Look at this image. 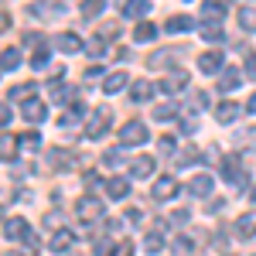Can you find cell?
<instances>
[{"label":"cell","mask_w":256,"mask_h":256,"mask_svg":"<svg viewBox=\"0 0 256 256\" xmlns=\"http://www.w3.org/2000/svg\"><path fill=\"white\" fill-rule=\"evenodd\" d=\"M48 58H52L48 55V44H41V48H34V55H31V65L34 68H48Z\"/></svg>","instance_id":"obj_32"},{"label":"cell","mask_w":256,"mask_h":256,"mask_svg":"<svg viewBox=\"0 0 256 256\" xmlns=\"http://www.w3.org/2000/svg\"><path fill=\"white\" fill-rule=\"evenodd\" d=\"M150 92H154V86H150V82H144V79H137L134 86H130V99H134V102H147Z\"/></svg>","instance_id":"obj_18"},{"label":"cell","mask_w":256,"mask_h":256,"mask_svg":"<svg viewBox=\"0 0 256 256\" xmlns=\"http://www.w3.org/2000/svg\"><path fill=\"white\" fill-rule=\"evenodd\" d=\"M239 28L242 31H256V7H239Z\"/></svg>","instance_id":"obj_23"},{"label":"cell","mask_w":256,"mask_h":256,"mask_svg":"<svg viewBox=\"0 0 256 256\" xmlns=\"http://www.w3.org/2000/svg\"><path fill=\"white\" fill-rule=\"evenodd\" d=\"M110 120H113V113L99 106L96 113L89 116V123H86V137H89V140H99L102 134H106V130H110Z\"/></svg>","instance_id":"obj_2"},{"label":"cell","mask_w":256,"mask_h":256,"mask_svg":"<svg viewBox=\"0 0 256 256\" xmlns=\"http://www.w3.org/2000/svg\"><path fill=\"white\" fill-rule=\"evenodd\" d=\"M4 236H7V239H28L31 246H38V239L31 236V226H28L24 218H10V222L4 226Z\"/></svg>","instance_id":"obj_4"},{"label":"cell","mask_w":256,"mask_h":256,"mask_svg":"<svg viewBox=\"0 0 256 256\" xmlns=\"http://www.w3.org/2000/svg\"><path fill=\"white\" fill-rule=\"evenodd\" d=\"M198 68L202 72H222V52H205L198 58Z\"/></svg>","instance_id":"obj_15"},{"label":"cell","mask_w":256,"mask_h":256,"mask_svg":"<svg viewBox=\"0 0 256 256\" xmlns=\"http://www.w3.org/2000/svg\"><path fill=\"white\" fill-rule=\"evenodd\" d=\"M102 212H106V205L99 202V198H79L76 202V218L79 222H96V218H102Z\"/></svg>","instance_id":"obj_1"},{"label":"cell","mask_w":256,"mask_h":256,"mask_svg":"<svg viewBox=\"0 0 256 256\" xmlns=\"http://www.w3.org/2000/svg\"><path fill=\"white\" fill-rule=\"evenodd\" d=\"M82 18H96L99 10H106V0H82Z\"/></svg>","instance_id":"obj_29"},{"label":"cell","mask_w":256,"mask_h":256,"mask_svg":"<svg viewBox=\"0 0 256 256\" xmlns=\"http://www.w3.org/2000/svg\"><path fill=\"white\" fill-rule=\"evenodd\" d=\"M178 192H181L178 178H158V184H154V198H158V202H171Z\"/></svg>","instance_id":"obj_6"},{"label":"cell","mask_w":256,"mask_h":256,"mask_svg":"<svg viewBox=\"0 0 256 256\" xmlns=\"http://www.w3.org/2000/svg\"><path fill=\"white\" fill-rule=\"evenodd\" d=\"M171 222H174V226H184V222H188V212H181V208H178L174 216H171Z\"/></svg>","instance_id":"obj_45"},{"label":"cell","mask_w":256,"mask_h":256,"mask_svg":"<svg viewBox=\"0 0 256 256\" xmlns=\"http://www.w3.org/2000/svg\"><path fill=\"white\" fill-rule=\"evenodd\" d=\"M239 82H242V72H239L236 65H226V68L218 72V92H232Z\"/></svg>","instance_id":"obj_7"},{"label":"cell","mask_w":256,"mask_h":256,"mask_svg":"<svg viewBox=\"0 0 256 256\" xmlns=\"http://www.w3.org/2000/svg\"><path fill=\"white\" fill-rule=\"evenodd\" d=\"M202 38L212 41V44H218V41H222V28L212 24V20H205V24H202Z\"/></svg>","instance_id":"obj_28"},{"label":"cell","mask_w":256,"mask_h":256,"mask_svg":"<svg viewBox=\"0 0 256 256\" xmlns=\"http://www.w3.org/2000/svg\"><path fill=\"white\" fill-rule=\"evenodd\" d=\"M7 24H10V18H7V14H4V10H0V31H4V28H7Z\"/></svg>","instance_id":"obj_47"},{"label":"cell","mask_w":256,"mask_h":256,"mask_svg":"<svg viewBox=\"0 0 256 256\" xmlns=\"http://www.w3.org/2000/svg\"><path fill=\"white\" fill-rule=\"evenodd\" d=\"M86 48H89V55H106V38H96V41H89Z\"/></svg>","instance_id":"obj_37"},{"label":"cell","mask_w":256,"mask_h":256,"mask_svg":"<svg viewBox=\"0 0 256 256\" xmlns=\"http://www.w3.org/2000/svg\"><path fill=\"white\" fill-rule=\"evenodd\" d=\"M222 178H226V181H232V184H239V188L246 184V171L239 168V158H236V154H229V158L222 160Z\"/></svg>","instance_id":"obj_5"},{"label":"cell","mask_w":256,"mask_h":256,"mask_svg":"<svg viewBox=\"0 0 256 256\" xmlns=\"http://www.w3.org/2000/svg\"><path fill=\"white\" fill-rule=\"evenodd\" d=\"M174 253H192V239L178 236V239H174Z\"/></svg>","instance_id":"obj_39"},{"label":"cell","mask_w":256,"mask_h":256,"mask_svg":"<svg viewBox=\"0 0 256 256\" xmlns=\"http://www.w3.org/2000/svg\"><path fill=\"white\" fill-rule=\"evenodd\" d=\"M68 164H72V158H68V150H62V147H55V150H52V168H55V171H65Z\"/></svg>","instance_id":"obj_30"},{"label":"cell","mask_w":256,"mask_h":256,"mask_svg":"<svg viewBox=\"0 0 256 256\" xmlns=\"http://www.w3.org/2000/svg\"><path fill=\"white\" fill-rule=\"evenodd\" d=\"M154 168H158V164H154L150 154H140V158L130 160V174H134V178H150V174H154Z\"/></svg>","instance_id":"obj_8"},{"label":"cell","mask_w":256,"mask_h":256,"mask_svg":"<svg viewBox=\"0 0 256 256\" xmlns=\"http://www.w3.org/2000/svg\"><path fill=\"white\" fill-rule=\"evenodd\" d=\"M20 144H28V147H38L41 137H38V134H24V137H20Z\"/></svg>","instance_id":"obj_42"},{"label":"cell","mask_w":256,"mask_h":256,"mask_svg":"<svg viewBox=\"0 0 256 256\" xmlns=\"http://www.w3.org/2000/svg\"><path fill=\"white\" fill-rule=\"evenodd\" d=\"M236 229H239V236H242V239H253V236H256V212H246V216H239Z\"/></svg>","instance_id":"obj_17"},{"label":"cell","mask_w":256,"mask_h":256,"mask_svg":"<svg viewBox=\"0 0 256 256\" xmlns=\"http://www.w3.org/2000/svg\"><path fill=\"white\" fill-rule=\"evenodd\" d=\"M202 10H205V20H216V24L226 18V7H222V0H208Z\"/></svg>","instance_id":"obj_22"},{"label":"cell","mask_w":256,"mask_h":256,"mask_svg":"<svg viewBox=\"0 0 256 256\" xmlns=\"http://www.w3.org/2000/svg\"><path fill=\"white\" fill-rule=\"evenodd\" d=\"M102 34H106V41L116 38V34H120V24H116V20H106V24H102V31H99V38H102Z\"/></svg>","instance_id":"obj_36"},{"label":"cell","mask_w":256,"mask_h":256,"mask_svg":"<svg viewBox=\"0 0 256 256\" xmlns=\"http://www.w3.org/2000/svg\"><path fill=\"white\" fill-rule=\"evenodd\" d=\"M82 113H86V106H82L79 99H76V102H72V106H68V116H82Z\"/></svg>","instance_id":"obj_44"},{"label":"cell","mask_w":256,"mask_h":256,"mask_svg":"<svg viewBox=\"0 0 256 256\" xmlns=\"http://www.w3.org/2000/svg\"><path fill=\"white\" fill-rule=\"evenodd\" d=\"M192 24H195V20L188 18V14H174V18L168 20V24H164V28H168V31H188V28H192Z\"/></svg>","instance_id":"obj_27"},{"label":"cell","mask_w":256,"mask_h":256,"mask_svg":"<svg viewBox=\"0 0 256 256\" xmlns=\"http://www.w3.org/2000/svg\"><path fill=\"white\" fill-rule=\"evenodd\" d=\"M250 113H256V92H253V99H250Z\"/></svg>","instance_id":"obj_48"},{"label":"cell","mask_w":256,"mask_h":256,"mask_svg":"<svg viewBox=\"0 0 256 256\" xmlns=\"http://www.w3.org/2000/svg\"><path fill=\"white\" fill-rule=\"evenodd\" d=\"M102 160H106L110 168H116L120 160H123V154H120V150H110V154H106V158H102Z\"/></svg>","instance_id":"obj_40"},{"label":"cell","mask_w":256,"mask_h":256,"mask_svg":"<svg viewBox=\"0 0 256 256\" xmlns=\"http://www.w3.org/2000/svg\"><path fill=\"white\" fill-rule=\"evenodd\" d=\"M144 250H147V253H160V250H164V239H160L158 232H150V236L144 239Z\"/></svg>","instance_id":"obj_34"},{"label":"cell","mask_w":256,"mask_h":256,"mask_svg":"<svg viewBox=\"0 0 256 256\" xmlns=\"http://www.w3.org/2000/svg\"><path fill=\"white\" fill-rule=\"evenodd\" d=\"M126 72H113V76H106V82H102V92H120V89H126Z\"/></svg>","instance_id":"obj_19"},{"label":"cell","mask_w":256,"mask_h":256,"mask_svg":"<svg viewBox=\"0 0 256 256\" xmlns=\"http://www.w3.org/2000/svg\"><path fill=\"white\" fill-rule=\"evenodd\" d=\"M20 113H24V120H34V123H38V120L48 113V106H44L41 99H28V102L20 106Z\"/></svg>","instance_id":"obj_14"},{"label":"cell","mask_w":256,"mask_h":256,"mask_svg":"<svg viewBox=\"0 0 256 256\" xmlns=\"http://www.w3.org/2000/svg\"><path fill=\"white\" fill-rule=\"evenodd\" d=\"M174 113H178V106H174V102H160L158 110H154V120H160V123H164V120H171Z\"/></svg>","instance_id":"obj_33"},{"label":"cell","mask_w":256,"mask_h":256,"mask_svg":"<svg viewBox=\"0 0 256 256\" xmlns=\"http://www.w3.org/2000/svg\"><path fill=\"white\" fill-rule=\"evenodd\" d=\"M154 34H158V28H154L150 20H144V24H137V31H134V38H137V41H150Z\"/></svg>","instance_id":"obj_31"},{"label":"cell","mask_w":256,"mask_h":256,"mask_svg":"<svg viewBox=\"0 0 256 256\" xmlns=\"http://www.w3.org/2000/svg\"><path fill=\"white\" fill-rule=\"evenodd\" d=\"M246 76H250V79H256V55H250V58H246Z\"/></svg>","instance_id":"obj_43"},{"label":"cell","mask_w":256,"mask_h":256,"mask_svg":"<svg viewBox=\"0 0 256 256\" xmlns=\"http://www.w3.org/2000/svg\"><path fill=\"white\" fill-rule=\"evenodd\" d=\"M106 195L113 198V202L126 198L130 195V181H126V178H110V181H106Z\"/></svg>","instance_id":"obj_12"},{"label":"cell","mask_w":256,"mask_h":256,"mask_svg":"<svg viewBox=\"0 0 256 256\" xmlns=\"http://www.w3.org/2000/svg\"><path fill=\"white\" fill-rule=\"evenodd\" d=\"M250 202H256V184H253V188H250Z\"/></svg>","instance_id":"obj_49"},{"label":"cell","mask_w":256,"mask_h":256,"mask_svg":"<svg viewBox=\"0 0 256 256\" xmlns=\"http://www.w3.org/2000/svg\"><path fill=\"white\" fill-rule=\"evenodd\" d=\"M195 106H208V96L205 92H195Z\"/></svg>","instance_id":"obj_46"},{"label":"cell","mask_w":256,"mask_h":256,"mask_svg":"<svg viewBox=\"0 0 256 256\" xmlns=\"http://www.w3.org/2000/svg\"><path fill=\"white\" fill-rule=\"evenodd\" d=\"M195 160H202L198 150H181V154H178V164H195Z\"/></svg>","instance_id":"obj_38"},{"label":"cell","mask_w":256,"mask_h":256,"mask_svg":"<svg viewBox=\"0 0 256 256\" xmlns=\"http://www.w3.org/2000/svg\"><path fill=\"white\" fill-rule=\"evenodd\" d=\"M184 86H188V72H171L168 79L160 82V89H164V92H181Z\"/></svg>","instance_id":"obj_16"},{"label":"cell","mask_w":256,"mask_h":256,"mask_svg":"<svg viewBox=\"0 0 256 256\" xmlns=\"http://www.w3.org/2000/svg\"><path fill=\"white\" fill-rule=\"evenodd\" d=\"M7 123H10V106L0 102V126H7Z\"/></svg>","instance_id":"obj_41"},{"label":"cell","mask_w":256,"mask_h":256,"mask_svg":"<svg viewBox=\"0 0 256 256\" xmlns=\"http://www.w3.org/2000/svg\"><path fill=\"white\" fill-rule=\"evenodd\" d=\"M236 116H239L236 102H222V106H216V120H218V123H232Z\"/></svg>","instance_id":"obj_21"},{"label":"cell","mask_w":256,"mask_h":256,"mask_svg":"<svg viewBox=\"0 0 256 256\" xmlns=\"http://www.w3.org/2000/svg\"><path fill=\"white\" fill-rule=\"evenodd\" d=\"M14 158H18V140L0 137V160H14Z\"/></svg>","instance_id":"obj_25"},{"label":"cell","mask_w":256,"mask_h":256,"mask_svg":"<svg viewBox=\"0 0 256 256\" xmlns=\"http://www.w3.org/2000/svg\"><path fill=\"white\" fill-rule=\"evenodd\" d=\"M147 10H150V0H123V18H147Z\"/></svg>","instance_id":"obj_11"},{"label":"cell","mask_w":256,"mask_h":256,"mask_svg":"<svg viewBox=\"0 0 256 256\" xmlns=\"http://www.w3.org/2000/svg\"><path fill=\"white\" fill-rule=\"evenodd\" d=\"M72 242H76V232H72V229H58L55 236L48 239V250H52V253H65Z\"/></svg>","instance_id":"obj_9"},{"label":"cell","mask_w":256,"mask_h":256,"mask_svg":"<svg viewBox=\"0 0 256 256\" xmlns=\"http://www.w3.org/2000/svg\"><path fill=\"white\" fill-rule=\"evenodd\" d=\"M113 256H134V242L130 239H120L116 246H113Z\"/></svg>","instance_id":"obj_35"},{"label":"cell","mask_w":256,"mask_h":256,"mask_svg":"<svg viewBox=\"0 0 256 256\" xmlns=\"http://www.w3.org/2000/svg\"><path fill=\"white\" fill-rule=\"evenodd\" d=\"M212 188H216V181H212V174H198V178H192V184H188V192H192L195 198L212 195Z\"/></svg>","instance_id":"obj_10"},{"label":"cell","mask_w":256,"mask_h":256,"mask_svg":"<svg viewBox=\"0 0 256 256\" xmlns=\"http://www.w3.org/2000/svg\"><path fill=\"white\" fill-rule=\"evenodd\" d=\"M181 58V52H158V55H150V68H171L168 62Z\"/></svg>","instance_id":"obj_24"},{"label":"cell","mask_w":256,"mask_h":256,"mask_svg":"<svg viewBox=\"0 0 256 256\" xmlns=\"http://www.w3.org/2000/svg\"><path fill=\"white\" fill-rule=\"evenodd\" d=\"M55 48L65 52V55H76V52H82V41H79V34H68V31H65V34L55 38Z\"/></svg>","instance_id":"obj_13"},{"label":"cell","mask_w":256,"mask_h":256,"mask_svg":"<svg viewBox=\"0 0 256 256\" xmlns=\"http://www.w3.org/2000/svg\"><path fill=\"white\" fill-rule=\"evenodd\" d=\"M144 140H147V126H144L140 120L123 123V130H120V144H126V147H140Z\"/></svg>","instance_id":"obj_3"},{"label":"cell","mask_w":256,"mask_h":256,"mask_svg":"<svg viewBox=\"0 0 256 256\" xmlns=\"http://www.w3.org/2000/svg\"><path fill=\"white\" fill-rule=\"evenodd\" d=\"M18 65H20V48H4V52H0V68L10 72V68H18Z\"/></svg>","instance_id":"obj_20"},{"label":"cell","mask_w":256,"mask_h":256,"mask_svg":"<svg viewBox=\"0 0 256 256\" xmlns=\"http://www.w3.org/2000/svg\"><path fill=\"white\" fill-rule=\"evenodd\" d=\"M10 99H20V102H28V99H34V82H20L10 89Z\"/></svg>","instance_id":"obj_26"}]
</instances>
